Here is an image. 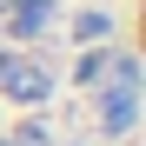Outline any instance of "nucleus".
<instances>
[{"label": "nucleus", "instance_id": "7ed1b4c3", "mask_svg": "<svg viewBox=\"0 0 146 146\" xmlns=\"http://www.w3.org/2000/svg\"><path fill=\"white\" fill-rule=\"evenodd\" d=\"M106 80H113L119 93H139V60H133V53H106Z\"/></svg>", "mask_w": 146, "mask_h": 146}, {"label": "nucleus", "instance_id": "423d86ee", "mask_svg": "<svg viewBox=\"0 0 146 146\" xmlns=\"http://www.w3.org/2000/svg\"><path fill=\"white\" fill-rule=\"evenodd\" d=\"M13 13H33V20H46V13H53V0H13Z\"/></svg>", "mask_w": 146, "mask_h": 146}, {"label": "nucleus", "instance_id": "f257e3e1", "mask_svg": "<svg viewBox=\"0 0 146 146\" xmlns=\"http://www.w3.org/2000/svg\"><path fill=\"white\" fill-rule=\"evenodd\" d=\"M0 93L20 100V106H40L46 93H53V73H46L40 60H7V66H0Z\"/></svg>", "mask_w": 146, "mask_h": 146}, {"label": "nucleus", "instance_id": "0eeeda50", "mask_svg": "<svg viewBox=\"0 0 146 146\" xmlns=\"http://www.w3.org/2000/svg\"><path fill=\"white\" fill-rule=\"evenodd\" d=\"M0 66H7V53H0Z\"/></svg>", "mask_w": 146, "mask_h": 146}, {"label": "nucleus", "instance_id": "f03ea898", "mask_svg": "<svg viewBox=\"0 0 146 146\" xmlns=\"http://www.w3.org/2000/svg\"><path fill=\"white\" fill-rule=\"evenodd\" d=\"M133 126H139V93L106 86V93H100V133H106V139H126Z\"/></svg>", "mask_w": 146, "mask_h": 146}, {"label": "nucleus", "instance_id": "20e7f679", "mask_svg": "<svg viewBox=\"0 0 146 146\" xmlns=\"http://www.w3.org/2000/svg\"><path fill=\"white\" fill-rule=\"evenodd\" d=\"M106 33H113V20H106V13H93V7H86L80 20H73V40H80V46H93V40H106Z\"/></svg>", "mask_w": 146, "mask_h": 146}, {"label": "nucleus", "instance_id": "39448f33", "mask_svg": "<svg viewBox=\"0 0 146 146\" xmlns=\"http://www.w3.org/2000/svg\"><path fill=\"white\" fill-rule=\"evenodd\" d=\"M73 80H80V86H100V80H106V53H100V46H93V53H80Z\"/></svg>", "mask_w": 146, "mask_h": 146}, {"label": "nucleus", "instance_id": "6e6552de", "mask_svg": "<svg viewBox=\"0 0 146 146\" xmlns=\"http://www.w3.org/2000/svg\"><path fill=\"white\" fill-rule=\"evenodd\" d=\"M0 146H13V139H0Z\"/></svg>", "mask_w": 146, "mask_h": 146}]
</instances>
